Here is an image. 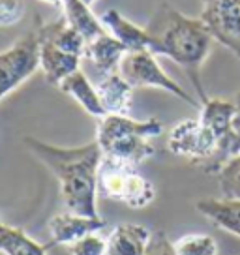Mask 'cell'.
<instances>
[{
	"label": "cell",
	"mask_w": 240,
	"mask_h": 255,
	"mask_svg": "<svg viewBox=\"0 0 240 255\" xmlns=\"http://www.w3.org/2000/svg\"><path fill=\"white\" fill-rule=\"evenodd\" d=\"M24 144L58 178L60 195L70 212L90 218L100 216L96 208L98 169L104 154L96 141L64 148L24 137Z\"/></svg>",
	"instance_id": "cell-1"
},
{
	"label": "cell",
	"mask_w": 240,
	"mask_h": 255,
	"mask_svg": "<svg viewBox=\"0 0 240 255\" xmlns=\"http://www.w3.org/2000/svg\"><path fill=\"white\" fill-rule=\"evenodd\" d=\"M154 41V55L167 56L186 72L201 104L208 96L201 85V68L212 49V34L199 17H188L163 2L144 26Z\"/></svg>",
	"instance_id": "cell-2"
},
{
	"label": "cell",
	"mask_w": 240,
	"mask_h": 255,
	"mask_svg": "<svg viewBox=\"0 0 240 255\" xmlns=\"http://www.w3.org/2000/svg\"><path fill=\"white\" fill-rule=\"evenodd\" d=\"M161 133L163 124L158 119L135 120L129 115H105L98 120L96 143L105 158L139 167V163L156 154L150 141Z\"/></svg>",
	"instance_id": "cell-3"
},
{
	"label": "cell",
	"mask_w": 240,
	"mask_h": 255,
	"mask_svg": "<svg viewBox=\"0 0 240 255\" xmlns=\"http://www.w3.org/2000/svg\"><path fill=\"white\" fill-rule=\"evenodd\" d=\"M98 195L129 208H146L156 197V188L137 165L104 156L98 169Z\"/></svg>",
	"instance_id": "cell-4"
},
{
	"label": "cell",
	"mask_w": 240,
	"mask_h": 255,
	"mask_svg": "<svg viewBox=\"0 0 240 255\" xmlns=\"http://www.w3.org/2000/svg\"><path fill=\"white\" fill-rule=\"evenodd\" d=\"M119 73L133 88H160L193 107H201L199 102H195L173 77H169L165 70L160 66L156 55L150 51L128 53L120 62Z\"/></svg>",
	"instance_id": "cell-5"
},
{
	"label": "cell",
	"mask_w": 240,
	"mask_h": 255,
	"mask_svg": "<svg viewBox=\"0 0 240 255\" xmlns=\"http://www.w3.org/2000/svg\"><path fill=\"white\" fill-rule=\"evenodd\" d=\"M40 70L38 34L28 32L0 53V102Z\"/></svg>",
	"instance_id": "cell-6"
},
{
	"label": "cell",
	"mask_w": 240,
	"mask_h": 255,
	"mask_svg": "<svg viewBox=\"0 0 240 255\" xmlns=\"http://www.w3.org/2000/svg\"><path fill=\"white\" fill-rule=\"evenodd\" d=\"M218 143L220 141L214 137V133L203 126L199 119H186L171 129L167 148L175 156L190 159L193 167L203 171L208 161L214 158Z\"/></svg>",
	"instance_id": "cell-7"
},
{
	"label": "cell",
	"mask_w": 240,
	"mask_h": 255,
	"mask_svg": "<svg viewBox=\"0 0 240 255\" xmlns=\"http://www.w3.org/2000/svg\"><path fill=\"white\" fill-rule=\"evenodd\" d=\"M199 19L240 62V0H201Z\"/></svg>",
	"instance_id": "cell-8"
},
{
	"label": "cell",
	"mask_w": 240,
	"mask_h": 255,
	"mask_svg": "<svg viewBox=\"0 0 240 255\" xmlns=\"http://www.w3.org/2000/svg\"><path fill=\"white\" fill-rule=\"evenodd\" d=\"M105 227V220L100 216H81L73 212L53 216L47 223L49 235L53 240V246H70L79 239L87 237L90 233H98Z\"/></svg>",
	"instance_id": "cell-9"
},
{
	"label": "cell",
	"mask_w": 240,
	"mask_h": 255,
	"mask_svg": "<svg viewBox=\"0 0 240 255\" xmlns=\"http://www.w3.org/2000/svg\"><path fill=\"white\" fill-rule=\"evenodd\" d=\"M100 21L115 40H119L124 47L128 49V53H137V51L154 53V41L150 38V34L146 32V28L131 23L120 11L107 9L100 15Z\"/></svg>",
	"instance_id": "cell-10"
},
{
	"label": "cell",
	"mask_w": 240,
	"mask_h": 255,
	"mask_svg": "<svg viewBox=\"0 0 240 255\" xmlns=\"http://www.w3.org/2000/svg\"><path fill=\"white\" fill-rule=\"evenodd\" d=\"M96 90L105 115H128L133 104V87L119 72L100 75Z\"/></svg>",
	"instance_id": "cell-11"
},
{
	"label": "cell",
	"mask_w": 240,
	"mask_h": 255,
	"mask_svg": "<svg viewBox=\"0 0 240 255\" xmlns=\"http://www.w3.org/2000/svg\"><path fill=\"white\" fill-rule=\"evenodd\" d=\"M40 70L43 72V77L49 85L58 87L62 81L81 70V56H75L72 53H66L62 49L55 47L51 43L40 41Z\"/></svg>",
	"instance_id": "cell-12"
},
{
	"label": "cell",
	"mask_w": 240,
	"mask_h": 255,
	"mask_svg": "<svg viewBox=\"0 0 240 255\" xmlns=\"http://www.w3.org/2000/svg\"><path fill=\"white\" fill-rule=\"evenodd\" d=\"M152 231L141 223H120L107 237L105 255H144Z\"/></svg>",
	"instance_id": "cell-13"
},
{
	"label": "cell",
	"mask_w": 240,
	"mask_h": 255,
	"mask_svg": "<svg viewBox=\"0 0 240 255\" xmlns=\"http://www.w3.org/2000/svg\"><path fill=\"white\" fill-rule=\"evenodd\" d=\"M126 55H128V49L119 40H115L109 32L85 43V51H83V58L94 64L100 75L119 72L120 62Z\"/></svg>",
	"instance_id": "cell-14"
},
{
	"label": "cell",
	"mask_w": 240,
	"mask_h": 255,
	"mask_svg": "<svg viewBox=\"0 0 240 255\" xmlns=\"http://www.w3.org/2000/svg\"><path fill=\"white\" fill-rule=\"evenodd\" d=\"M235 119H237L235 102L224 98H207L201 104V124L210 129L218 141H222L231 131H235Z\"/></svg>",
	"instance_id": "cell-15"
},
{
	"label": "cell",
	"mask_w": 240,
	"mask_h": 255,
	"mask_svg": "<svg viewBox=\"0 0 240 255\" xmlns=\"http://www.w3.org/2000/svg\"><path fill=\"white\" fill-rule=\"evenodd\" d=\"M60 9H62V17L66 19V23L70 24L73 30L79 32L87 43L107 34L100 17L83 0H64Z\"/></svg>",
	"instance_id": "cell-16"
},
{
	"label": "cell",
	"mask_w": 240,
	"mask_h": 255,
	"mask_svg": "<svg viewBox=\"0 0 240 255\" xmlns=\"http://www.w3.org/2000/svg\"><path fill=\"white\" fill-rule=\"evenodd\" d=\"M195 208L220 229L240 239V201L239 199H201Z\"/></svg>",
	"instance_id": "cell-17"
},
{
	"label": "cell",
	"mask_w": 240,
	"mask_h": 255,
	"mask_svg": "<svg viewBox=\"0 0 240 255\" xmlns=\"http://www.w3.org/2000/svg\"><path fill=\"white\" fill-rule=\"evenodd\" d=\"M58 88L68 94L70 98H73L77 104L88 113V115H92V117H96L98 120L105 117V111L104 107H102V102H100V96H98V90H96V85H92L88 77L85 73L77 70L75 73L72 75H68Z\"/></svg>",
	"instance_id": "cell-18"
},
{
	"label": "cell",
	"mask_w": 240,
	"mask_h": 255,
	"mask_svg": "<svg viewBox=\"0 0 240 255\" xmlns=\"http://www.w3.org/2000/svg\"><path fill=\"white\" fill-rule=\"evenodd\" d=\"M49 246H41L23 229L13 227L0 218V252L6 255H47Z\"/></svg>",
	"instance_id": "cell-19"
},
{
	"label": "cell",
	"mask_w": 240,
	"mask_h": 255,
	"mask_svg": "<svg viewBox=\"0 0 240 255\" xmlns=\"http://www.w3.org/2000/svg\"><path fill=\"white\" fill-rule=\"evenodd\" d=\"M178 255H218V244L214 237L205 233H188L175 240Z\"/></svg>",
	"instance_id": "cell-20"
},
{
	"label": "cell",
	"mask_w": 240,
	"mask_h": 255,
	"mask_svg": "<svg viewBox=\"0 0 240 255\" xmlns=\"http://www.w3.org/2000/svg\"><path fill=\"white\" fill-rule=\"evenodd\" d=\"M224 199L240 201V154L227 161L216 175Z\"/></svg>",
	"instance_id": "cell-21"
},
{
	"label": "cell",
	"mask_w": 240,
	"mask_h": 255,
	"mask_svg": "<svg viewBox=\"0 0 240 255\" xmlns=\"http://www.w3.org/2000/svg\"><path fill=\"white\" fill-rule=\"evenodd\" d=\"M70 255H105L107 254V239H102L98 233H90L68 246Z\"/></svg>",
	"instance_id": "cell-22"
},
{
	"label": "cell",
	"mask_w": 240,
	"mask_h": 255,
	"mask_svg": "<svg viewBox=\"0 0 240 255\" xmlns=\"http://www.w3.org/2000/svg\"><path fill=\"white\" fill-rule=\"evenodd\" d=\"M144 255H178V252H176L175 242L167 237V233L158 229L150 235Z\"/></svg>",
	"instance_id": "cell-23"
},
{
	"label": "cell",
	"mask_w": 240,
	"mask_h": 255,
	"mask_svg": "<svg viewBox=\"0 0 240 255\" xmlns=\"http://www.w3.org/2000/svg\"><path fill=\"white\" fill-rule=\"evenodd\" d=\"M24 17L21 0H0V26H13Z\"/></svg>",
	"instance_id": "cell-24"
},
{
	"label": "cell",
	"mask_w": 240,
	"mask_h": 255,
	"mask_svg": "<svg viewBox=\"0 0 240 255\" xmlns=\"http://www.w3.org/2000/svg\"><path fill=\"white\" fill-rule=\"evenodd\" d=\"M235 105H237V119H235V129L240 131V90L235 96Z\"/></svg>",
	"instance_id": "cell-25"
},
{
	"label": "cell",
	"mask_w": 240,
	"mask_h": 255,
	"mask_svg": "<svg viewBox=\"0 0 240 255\" xmlns=\"http://www.w3.org/2000/svg\"><path fill=\"white\" fill-rule=\"evenodd\" d=\"M40 2H45V4H51V6H58V8H60L64 0H40Z\"/></svg>",
	"instance_id": "cell-26"
},
{
	"label": "cell",
	"mask_w": 240,
	"mask_h": 255,
	"mask_svg": "<svg viewBox=\"0 0 240 255\" xmlns=\"http://www.w3.org/2000/svg\"><path fill=\"white\" fill-rule=\"evenodd\" d=\"M83 2H85V4H88V6H90V4H92V2H96V0H83Z\"/></svg>",
	"instance_id": "cell-27"
}]
</instances>
